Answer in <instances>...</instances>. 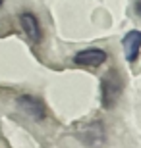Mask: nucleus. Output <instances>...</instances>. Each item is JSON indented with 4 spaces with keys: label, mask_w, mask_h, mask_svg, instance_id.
Here are the masks:
<instances>
[{
    "label": "nucleus",
    "mask_w": 141,
    "mask_h": 148,
    "mask_svg": "<svg viewBox=\"0 0 141 148\" xmlns=\"http://www.w3.org/2000/svg\"><path fill=\"white\" fill-rule=\"evenodd\" d=\"M74 62L79 64V66H101L103 62H106V52L101 48H87V50H81L74 56Z\"/></svg>",
    "instance_id": "f257e3e1"
},
{
    "label": "nucleus",
    "mask_w": 141,
    "mask_h": 148,
    "mask_svg": "<svg viewBox=\"0 0 141 148\" xmlns=\"http://www.w3.org/2000/svg\"><path fill=\"white\" fill-rule=\"evenodd\" d=\"M124 44V56L128 62H135L141 50V31H128V35L122 40Z\"/></svg>",
    "instance_id": "f03ea898"
},
{
    "label": "nucleus",
    "mask_w": 141,
    "mask_h": 148,
    "mask_svg": "<svg viewBox=\"0 0 141 148\" xmlns=\"http://www.w3.org/2000/svg\"><path fill=\"white\" fill-rule=\"evenodd\" d=\"M19 23H22L23 31L27 33V37L31 38L33 42H39V40H41V37H43V33H41V25H39V19L33 16L31 12L22 14V16H19Z\"/></svg>",
    "instance_id": "7ed1b4c3"
},
{
    "label": "nucleus",
    "mask_w": 141,
    "mask_h": 148,
    "mask_svg": "<svg viewBox=\"0 0 141 148\" xmlns=\"http://www.w3.org/2000/svg\"><path fill=\"white\" fill-rule=\"evenodd\" d=\"M17 106H19L23 112H27L31 117H37V119H41V117L44 115L43 104H41L39 100H35L33 96H22V98L17 100Z\"/></svg>",
    "instance_id": "20e7f679"
},
{
    "label": "nucleus",
    "mask_w": 141,
    "mask_h": 148,
    "mask_svg": "<svg viewBox=\"0 0 141 148\" xmlns=\"http://www.w3.org/2000/svg\"><path fill=\"white\" fill-rule=\"evenodd\" d=\"M0 6H2V0H0Z\"/></svg>",
    "instance_id": "39448f33"
}]
</instances>
